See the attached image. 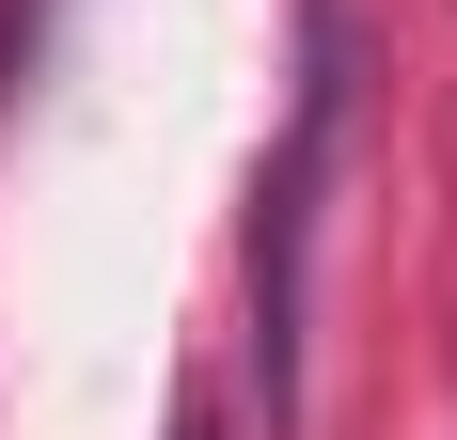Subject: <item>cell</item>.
Instances as JSON below:
<instances>
[{"mask_svg": "<svg viewBox=\"0 0 457 440\" xmlns=\"http://www.w3.org/2000/svg\"><path fill=\"white\" fill-rule=\"evenodd\" d=\"M331 126H347V32L316 16V63H300V126H284L269 220H253V362H269V409H300V283H316V174Z\"/></svg>", "mask_w": 457, "mask_h": 440, "instance_id": "cell-1", "label": "cell"}, {"mask_svg": "<svg viewBox=\"0 0 457 440\" xmlns=\"http://www.w3.org/2000/svg\"><path fill=\"white\" fill-rule=\"evenodd\" d=\"M174 440H205V409H189V425H174Z\"/></svg>", "mask_w": 457, "mask_h": 440, "instance_id": "cell-2", "label": "cell"}]
</instances>
